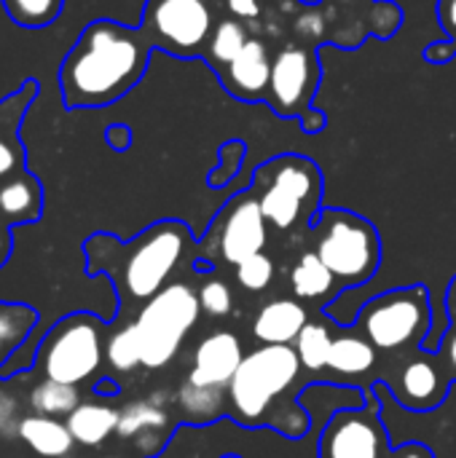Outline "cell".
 <instances>
[{
  "label": "cell",
  "instance_id": "obj_1",
  "mask_svg": "<svg viewBox=\"0 0 456 458\" xmlns=\"http://www.w3.org/2000/svg\"><path fill=\"white\" fill-rule=\"evenodd\" d=\"M151 51L153 46L140 27L94 19L59 64L65 107L91 110L118 102L142 81Z\"/></svg>",
  "mask_w": 456,
  "mask_h": 458
},
{
  "label": "cell",
  "instance_id": "obj_2",
  "mask_svg": "<svg viewBox=\"0 0 456 458\" xmlns=\"http://www.w3.org/2000/svg\"><path fill=\"white\" fill-rule=\"evenodd\" d=\"M191 250V228L183 220H159L129 242L113 233H91L83 242L86 274L113 284L118 306H145L159 295Z\"/></svg>",
  "mask_w": 456,
  "mask_h": 458
},
{
  "label": "cell",
  "instance_id": "obj_3",
  "mask_svg": "<svg viewBox=\"0 0 456 458\" xmlns=\"http://www.w3.org/2000/svg\"><path fill=\"white\" fill-rule=\"evenodd\" d=\"M250 191L266 223L277 231H293L298 225L312 231L323 212V174L306 156L285 153L269 158L255 169Z\"/></svg>",
  "mask_w": 456,
  "mask_h": 458
},
{
  "label": "cell",
  "instance_id": "obj_4",
  "mask_svg": "<svg viewBox=\"0 0 456 458\" xmlns=\"http://www.w3.org/2000/svg\"><path fill=\"white\" fill-rule=\"evenodd\" d=\"M301 376V360L293 346H261L245 354L228 384V416L242 427H271L277 403Z\"/></svg>",
  "mask_w": 456,
  "mask_h": 458
},
{
  "label": "cell",
  "instance_id": "obj_5",
  "mask_svg": "<svg viewBox=\"0 0 456 458\" xmlns=\"http://www.w3.org/2000/svg\"><path fill=\"white\" fill-rule=\"evenodd\" d=\"M105 330L108 319L91 311H73L43 330L32 368L48 381L81 386L91 381L105 362Z\"/></svg>",
  "mask_w": 456,
  "mask_h": 458
},
{
  "label": "cell",
  "instance_id": "obj_6",
  "mask_svg": "<svg viewBox=\"0 0 456 458\" xmlns=\"http://www.w3.org/2000/svg\"><path fill=\"white\" fill-rule=\"evenodd\" d=\"M314 252L347 290L371 282L382 266V239L371 220L357 212L323 207L314 223Z\"/></svg>",
  "mask_w": 456,
  "mask_h": 458
},
{
  "label": "cell",
  "instance_id": "obj_7",
  "mask_svg": "<svg viewBox=\"0 0 456 458\" xmlns=\"http://www.w3.org/2000/svg\"><path fill=\"white\" fill-rule=\"evenodd\" d=\"M355 333H360L376 352L400 354L406 349H417L427 344V333L433 327V309L425 284L398 287L382 293L363 303L352 322Z\"/></svg>",
  "mask_w": 456,
  "mask_h": 458
},
{
  "label": "cell",
  "instance_id": "obj_8",
  "mask_svg": "<svg viewBox=\"0 0 456 458\" xmlns=\"http://www.w3.org/2000/svg\"><path fill=\"white\" fill-rule=\"evenodd\" d=\"M199 314H202L199 295L183 282H172L159 295H153L132 319L140 338L142 368L145 370L167 368L183 349L188 333L199 322Z\"/></svg>",
  "mask_w": 456,
  "mask_h": 458
},
{
  "label": "cell",
  "instance_id": "obj_9",
  "mask_svg": "<svg viewBox=\"0 0 456 458\" xmlns=\"http://www.w3.org/2000/svg\"><path fill=\"white\" fill-rule=\"evenodd\" d=\"M269 223L261 212L255 193L247 188L237 193L212 220L210 231L199 244V255L191 260L194 271H210L212 263L226 260L228 266H239L247 258L263 252L269 239Z\"/></svg>",
  "mask_w": 456,
  "mask_h": 458
},
{
  "label": "cell",
  "instance_id": "obj_10",
  "mask_svg": "<svg viewBox=\"0 0 456 458\" xmlns=\"http://www.w3.org/2000/svg\"><path fill=\"white\" fill-rule=\"evenodd\" d=\"M210 0H145L140 30L151 46L172 56H204L215 30Z\"/></svg>",
  "mask_w": 456,
  "mask_h": 458
},
{
  "label": "cell",
  "instance_id": "obj_11",
  "mask_svg": "<svg viewBox=\"0 0 456 458\" xmlns=\"http://www.w3.org/2000/svg\"><path fill=\"white\" fill-rule=\"evenodd\" d=\"M390 451L374 389L360 408L336 411L323 427L317 445L320 458H387Z\"/></svg>",
  "mask_w": 456,
  "mask_h": 458
},
{
  "label": "cell",
  "instance_id": "obj_12",
  "mask_svg": "<svg viewBox=\"0 0 456 458\" xmlns=\"http://www.w3.org/2000/svg\"><path fill=\"white\" fill-rule=\"evenodd\" d=\"M320 67L314 56L304 46H288L271 59V81L266 91V102L282 118L298 115L309 118V105L317 89Z\"/></svg>",
  "mask_w": 456,
  "mask_h": 458
},
{
  "label": "cell",
  "instance_id": "obj_13",
  "mask_svg": "<svg viewBox=\"0 0 456 458\" xmlns=\"http://www.w3.org/2000/svg\"><path fill=\"white\" fill-rule=\"evenodd\" d=\"M449 384H452V376L446 373V368L441 365V360L435 354L433 360L417 357V360H409L406 365H400V370L390 386L395 392V400L403 408L427 413V411H435L446 400Z\"/></svg>",
  "mask_w": 456,
  "mask_h": 458
},
{
  "label": "cell",
  "instance_id": "obj_14",
  "mask_svg": "<svg viewBox=\"0 0 456 458\" xmlns=\"http://www.w3.org/2000/svg\"><path fill=\"white\" fill-rule=\"evenodd\" d=\"M40 83L27 78L16 91L0 99V185L27 172V153L22 142V123L27 110L35 105Z\"/></svg>",
  "mask_w": 456,
  "mask_h": 458
},
{
  "label": "cell",
  "instance_id": "obj_15",
  "mask_svg": "<svg viewBox=\"0 0 456 458\" xmlns=\"http://www.w3.org/2000/svg\"><path fill=\"white\" fill-rule=\"evenodd\" d=\"M172 421L164 408V397L151 400H134L118 411V429L116 435L121 440L134 443L142 458L159 456L164 445L169 443Z\"/></svg>",
  "mask_w": 456,
  "mask_h": 458
},
{
  "label": "cell",
  "instance_id": "obj_16",
  "mask_svg": "<svg viewBox=\"0 0 456 458\" xmlns=\"http://www.w3.org/2000/svg\"><path fill=\"white\" fill-rule=\"evenodd\" d=\"M242 360H245L242 341L228 330H215L196 346L194 365L185 381L207 389H228Z\"/></svg>",
  "mask_w": 456,
  "mask_h": 458
},
{
  "label": "cell",
  "instance_id": "obj_17",
  "mask_svg": "<svg viewBox=\"0 0 456 458\" xmlns=\"http://www.w3.org/2000/svg\"><path fill=\"white\" fill-rule=\"evenodd\" d=\"M223 86L228 94L245 102L266 99L269 81H271V56L263 40L250 38L245 48L220 70Z\"/></svg>",
  "mask_w": 456,
  "mask_h": 458
},
{
  "label": "cell",
  "instance_id": "obj_18",
  "mask_svg": "<svg viewBox=\"0 0 456 458\" xmlns=\"http://www.w3.org/2000/svg\"><path fill=\"white\" fill-rule=\"evenodd\" d=\"M309 314L304 303L293 298H277L261 306V311L253 319V335L263 346H293L306 327Z\"/></svg>",
  "mask_w": 456,
  "mask_h": 458
},
{
  "label": "cell",
  "instance_id": "obj_19",
  "mask_svg": "<svg viewBox=\"0 0 456 458\" xmlns=\"http://www.w3.org/2000/svg\"><path fill=\"white\" fill-rule=\"evenodd\" d=\"M43 215V185L27 169L0 185V225L16 228L40 220Z\"/></svg>",
  "mask_w": 456,
  "mask_h": 458
},
{
  "label": "cell",
  "instance_id": "obj_20",
  "mask_svg": "<svg viewBox=\"0 0 456 458\" xmlns=\"http://www.w3.org/2000/svg\"><path fill=\"white\" fill-rule=\"evenodd\" d=\"M290 290L304 303H333L344 287L336 282V276L328 271V266L312 250V252H304L293 263V268H290Z\"/></svg>",
  "mask_w": 456,
  "mask_h": 458
},
{
  "label": "cell",
  "instance_id": "obj_21",
  "mask_svg": "<svg viewBox=\"0 0 456 458\" xmlns=\"http://www.w3.org/2000/svg\"><path fill=\"white\" fill-rule=\"evenodd\" d=\"M16 437L40 458H65L70 456L75 440L67 429L65 421L59 419H48V416H24L19 421Z\"/></svg>",
  "mask_w": 456,
  "mask_h": 458
},
{
  "label": "cell",
  "instance_id": "obj_22",
  "mask_svg": "<svg viewBox=\"0 0 456 458\" xmlns=\"http://www.w3.org/2000/svg\"><path fill=\"white\" fill-rule=\"evenodd\" d=\"M73 440L83 448H99L118 429V411L102 403H81L65 419Z\"/></svg>",
  "mask_w": 456,
  "mask_h": 458
},
{
  "label": "cell",
  "instance_id": "obj_23",
  "mask_svg": "<svg viewBox=\"0 0 456 458\" xmlns=\"http://www.w3.org/2000/svg\"><path fill=\"white\" fill-rule=\"evenodd\" d=\"M175 403H177L183 424H191V427H207V424H215L218 419L228 416L226 389H207V386H196V384L185 381L177 389Z\"/></svg>",
  "mask_w": 456,
  "mask_h": 458
},
{
  "label": "cell",
  "instance_id": "obj_24",
  "mask_svg": "<svg viewBox=\"0 0 456 458\" xmlns=\"http://www.w3.org/2000/svg\"><path fill=\"white\" fill-rule=\"evenodd\" d=\"M38 327H40V317L35 309L24 303L0 301V368L32 338Z\"/></svg>",
  "mask_w": 456,
  "mask_h": 458
},
{
  "label": "cell",
  "instance_id": "obj_25",
  "mask_svg": "<svg viewBox=\"0 0 456 458\" xmlns=\"http://www.w3.org/2000/svg\"><path fill=\"white\" fill-rule=\"evenodd\" d=\"M376 357H379V352L360 333L352 330L347 335L333 338L328 368L341 376H363L376 368Z\"/></svg>",
  "mask_w": 456,
  "mask_h": 458
},
{
  "label": "cell",
  "instance_id": "obj_26",
  "mask_svg": "<svg viewBox=\"0 0 456 458\" xmlns=\"http://www.w3.org/2000/svg\"><path fill=\"white\" fill-rule=\"evenodd\" d=\"M30 405H32V413L38 416L67 419L81 405V394H78V386L43 378L40 384L30 389Z\"/></svg>",
  "mask_w": 456,
  "mask_h": 458
},
{
  "label": "cell",
  "instance_id": "obj_27",
  "mask_svg": "<svg viewBox=\"0 0 456 458\" xmlns=\"http://www.w3.org/2000/svg\"><path fill=\"white\" fill-rule=\"evenodd\" d=\"M247 40H250V35H247V30H245V24L239 19H220L215 24V30H212L207 51H204L207 64L215 72H220L245 48Z\"/></svg>",
  "mask_w": 456,
  "mask_h": 458
},
{
  "label": "cell",
  "instance_id": "obj_28",
  "mask_svg": "<svg viewBox=\"0 0 456 458\" xmlns=\"http://www.w3.org/2000/svg\"><path fill=\"white\" fill-rule=\"evenodd\" d=\"M331 346H333V333L323 322H306L298 341L293 344V349L301 360V368H306L312 373H320L328 368Z\"/></svg>",
  "mask_w": 456,
  "mask_h": 458
},
{
  "label": "cell",
  "instance_id": "obj_29",
  "mask_svg": "<svg viewBox=\"0 0 456 458\" xmlns=\"http://www.w3.org/2000/svg\"><path fill=\"white\" fill-rule=\"evenodd\" d=\"M8 19L24 30H43L54 24L65 8V0H3Z\"/></svg>",
  "mask_w": 456,
  "mask_h": 458
},
{
  "label": "cell",
  "instance_id": "obj_30",
  "mask_svg": "<svg viewBox=\"0 0 456 458\" xmlns=\"http://www.w3.org/2000/svg\"><path fill=\"white\" fill-rule=\"evenodd\" d=\"M105 360L116 373H132L142 368V354H140V338L132 322L124 327L113 330L108 344H105Z\"/></svg>",
  "mask_w": 456,
  "mask_h": 458
},
{
  "label": "cell",
  "instance_id": "obj_31",
  "mask_svg": "<svg viewBox=\"0 0 456 458\" xmlns=\"http://www.w3.org/2000/svg\"><path fill=\"white\" fill-rule=\"evenodd\" d=\"M274 274H277L274 260L266 252H258V255H253V258H247L245 263L237 266V282L247 293H263V290H269L271 282H274Z\"/></svg>",
  "mask_w": 456,
  "mask_h": 458
},
{
  "label": "cell",
  "instance_id": "obj_32",
  "mask_svg": "<svg viewBox=\"0 0 456 458\" xmlns=\"http://www.w3.org/2000/svg\"><path fill=\"white\" fill-rule=\"evenodd\" d=\"M196 295H199L202 311L210 317H228L234 309V293L223 279H207Z\"/></svg>",
  "mask_w": 456,
  "mask_h": 458
},
{
  "label": "cell",
  "instance_id": "obj_33",
  "mask_svg": "<svg viewBox=\"0 0 456 458\" xmlns=\"http://www.w3.org/2000/svg\"><path fill=\"white\" fill-rule=\"evenodd\" d=\"M245 153H247V145L242 142V140H228L223 148H220V166L210 174V185L212 188H220V185H226L237 172H239V166H242V161H245Z\"/></svg>",
  "mask_w": 456,
  "mask_h": 458
},
{
  "label": "cell",
  "instance_id": "obj_34",
  "mask_svg": "<svg viewBox=\"0 0 456 458\" xmlns=\"http://www.w3.org/2000/svg\"><path fill=\"white\" fill-rule=\"evenodd\" d=\"M24 416H19V403L13 394L0 392V437H11L19 429V421Z\"/></svg>",
  "mask_w": 456,
  "mask_h": 458
},
{
  "label": "cell",
  "instance_id": "obj_35",
  "mask_svg": "<svg viewBox=\"0 0 456 458\" xmlns=\"http://www.w3.org/2000/svg\"><path fill=\"white\" fill-rule=\"evenodd\" d=\"M438 360H441V365L446 368V373L452 376V381H456V327H449V333L441 338Z\"/></svg>",
  "mask_w": 456,
  "mask_h": 458
},
{
  "label": "cell",
  "instance_id": "obj_36",
  "mask_svg": "<svg viewBox=\"0 0 456 458\" xmlns=\"http://www.w3.org/2000/svg\"><path fill=\"white\" fill-rule=\"evenodd\" d=\"M132 129L129 126H124V123H110L108 129H105V142L116 150V153H124V150H129L132 148Z\"/></svg>",
  "mask_w": 456,
  "mask_h": 458
},
{
  "label": "cell",
  "instance_id": "obj_37",
  "mask_svg": "<svg viewBox=\"0 0 456 458\" xmlns=\"http://www.w3.org/2000/svg\"><path fill=\"white\" fill-rule=\"evenodd\" d=\"M456 56V43L454 40H441V43H433L425 48V59L433 62V64H446Z\"/></svg>",
  "mask_w": 456,
  "mask_h": 458
},
{
  "label": "cell",
  "instance_id": "obj_38",
  "mask_svg": "<svg viewBox=\"0 0 456 458\" xmlns=\"http://www.w3.org/2000/svg\"><path fill=\"white\" fill-rule=\"evenodd\" d=\"M438 16L449 40L456 43V0H438Z\"/></svg>",
  "mask_w": 456,
  "mask_h": 458
},
{
  "label": "cell",
  "instance_id": "obj_39",
  "mask_svg": "<svg viewBox=\"0 0 456 458\" xmlns=\"http://www.w3.org/2000/svg\"><path fill=\"white\" fill-rule=\"evenodd\" d=\"M226 3H228V11L237 19H255L261 13V3L258 0H226Z\"/></svg>",
  "mask_w": 456,
  "mask_h": 458
},
{
  "label": "cell",
  "instance_id": "obj_40",
  "mask_svg": "<svg viewBox=\"0 0 456 458\" xmlns=\"http://www.w3.org/2000/svg\"><path fill=\"white\" fill-rule=\"evenodd\" d=\"M387 458H435V454L425 443H409L403 448H392Z\"/></svg>",
  "mask_w": 456,
  "mask_h": 458
},
{
  "label": "cell",
  "instance_id": "obj_41",
  "mask_svg": "<svg viewBox=\"0 0 456 458\" xmlns=\"http://www.w3.org/2000/svg\"><path fill=\"white\" fill-rule=\"evenodd\" d=\"M11 250H13V233H11V228L0 225V268H3V263L8 260Z\"/></svg>",
  "mask_w": 456,
  "mask_h": 458
},
{
  "label": "cell",
  "instance_id": "obj_42",
  "mask_svg": "<svg viewBox=\"0 0 456 458\" xmlns=\"http://www.w3.org/2000/svg\"><path fill=\"white\" fill-rule=\"evenodd\" d=\"M121 389H118V384L110 378V376H105V378H99L97 384H94V394H99V397H116Z\"/></svg>",
  "mask_w": 456,
  "mask_h": 458
},
{
  "label": "cell",
  "instance_id": "obj_43",
  "mask_svg": "<svg viewBox=\"0 0 456 458\" xmlns=\"http://www.w3.org/2000/svg\"><path fill=\"white\" fill-rule=\"evenodd\" d=\"M446 314H449V322L452 327H456V276L449 284V293H446Z\"/></svg>",
  "mask_w": 456,
  "mask_h": 458
},
{
  "label": "cell",
  "instance_id": "obj_44",
  "mask_svg": "<svg viewBox=\"0 0 456 458\" xmlns=\"http://www.w3.org/2000/svg\"><path fill=\"white\" fill-rule=\"evenodd\" d=\"M223 458H242V456H237V454H226Z\"/></svg>",
  "mask_w": 456,
  "mask_h": 458
},
{
  "label": "cell",
  "instance_id": "obj_45",
  "mask_svg": "<svg viewBox=\"0 0 456 458\" xmlns=\"http://www.w3.org/2000/svg\"><path fill=\"white\" fill-rule=\"evenodd\" d=\"M105 458H118V456H105Z\"/></svg>",
  "mask_w": 456,
  "mask_h": 458
},
{
  "label": "cell",
  "instance_id": "obj_46",
  "mask_svg": "<svg viewBox=\"0 0 456 458\" xmlns=\"http://www.w3.org/2000/svg\"><path fill=\"white\" fill-rule=\"evenodd\" d=\"M341 3H349V0H341Z\"/></svg>",
  "mask_w": 456,
  "mask_h": 458
}]
</instances>
